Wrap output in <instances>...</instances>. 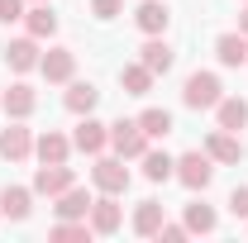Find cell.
<instances>
[{
	"mask_svg": "<svg viewBox=\"0 0 248 243\" xmlns=\"http://www.w3.org/2000/svg\"><path fill=\"white\" fill-rule=\"evenodd\" d=\"M177 182L186 186V191H205V186L215 182V157L205 148H191L177 157Z\"/></svg>",
	"mask_w": 248,
	"mask_h": 243,
	"instance_id": "cell-1",
	"label": "cell"
},
{
	"mask_svg": "<svg viewBox=\"0 0 248 243\" xmlns=\"http://www.w3.org/2000/svg\"><path fill=\"white\" fill-rule=\"evenodd\" d=\"M182 100H186V110H215L224 100V86H219L215 72H191L182 86Z\"/></svg>",
	"mask_w": 248,
	"mask_h": 243,
	"instance_id": "cell-2",
	"label": "cell"
},
{
	"mask_svg": "<svg viewBox=\"0 0 248 243\" xmlns=\"http://www.w3.org/2000/svg\"><path fill=\"white\" fill-rule=\"evenodd\" d=\"M91 182L105 191V196H124L129 191V167H124V157H105V152H95V167H91Z\"/></svg>",
	"mask_w": 248,
	"mask_h": 243,
	"instance_id": "cell-3",
	"label": "cell"
},
{
	"mask_svg": "<svg viewBox=\"0 0 248 243\" xmlns=\"http://www.w3.org/2000/svg\"><path fill=\"white\" fill-rule=\"evenodd\" d=\"M110 148L120 152L124 162H139L148 152V134L139 129V120H120V124H110Z\"/></svg>",
	"mask_w": 248,
	"mask_h": 243,
	"instance_id": "cell-4",
	"label": "cell"
},
{
	"mask_svg": "<svg viewBox=\"0 0 248 243\" xmlns=\"http://www.w3.org/2000/svg\"><path fill=\"white\" fill-rule=\"evenodd\" d=\"M67 186H77V172L67 167V162H43L38 172H33V196H62Z\"/></svg>",
	"mask_w": 248,
	"mask_h": 243,
	"instance_id": "cell-5",
	"label": "cell"
},
{
	"mask_svg": "<svg viewBox=\"0 0 248 243\" xmlns=\"http://www.w3.org/2000/svg\"><path fill=\"white\" fill-rule=\"evenodd\" d=\"M38 72H43V81L67 86V81L77 76V53H72V48H48V53L38 58Z\"/></svg>",
	"mask_w": 248,
	"mask_h": 243,
	"instance_id": "cell-6",
	"label": "cell"
},
{
	"mask_svg": "<svg viewBox=\"0 0 248 243\" xmlns=\"http://www.w3.org/2000/svg\"><path fill=\"white\" fill-rule=\"evenodd\" d=\"M72 148L86 152V157H95V152L110 148V124L91 120V115H81V124H77V134H72Z\"/></svg>",
	"mask_w": 248,
	"mask_h": 243,
	"instance_id": "cell-7",
	"label": "cell"
},
{
	"mask_svg": "<svg viewBox=\"0 0 248 243\" xmlns=\"http://www.w3.org/2000/svg\"><path fill=\"white\" fill-rule=\"evenodd\" d=\"M0 157L5 162H29L33 157V129H24L19 120L10 129H0Z\"/></svg>",
	"mask_w": 248,
	"mask_h": 243,
	"instance_id": "cell-8",
	"label": "cell"
},
{
	"mask_svg": "<svg viewBox=\"0 0 248 243\" xmlns=\"http://www.w3.org/2000/svg\"><path fill=\"white\" fill-rule=\"evenodd\" d=\"M139 62H143L153 76H167V72H172V62H177V53H172V43H167L162 33H148V43L139 48Z\"/></svg>",
	"mask_w": 248,
	"mask_h": 243,
	"instance_id": "cell-9",
	"label": "cell"
},
{
	"mask_svg": "<svg viewBox=\"0 0 248 243\" xmlns=\"http://www.w3.org/2000/svg\"><path fill=\"white\" fill-rule=\"evenodd\" d=\"M0 105H5L10 120H29L33 110H38V91H33L29 81H15L10 91H0Z\"/></svg>",
	"mask_w": 248,
	"mask_h": 243,
	"instance_id": "cell-10",
	"label": "cell"
},
{
	"mask_svg": "<svg viewBox=\"0 0 248 243\" xmlns=\"http://www.w3.org/2000/svg\"><path fill=\"white\" fill-rule=\"evenodd\" d=\"M38 58H43V53H38V38H33V33L10 38V43H5V67H10V72H33Z\"/></svg>",
	"mask_w": 248,
	"mask_h": 243,
	"instance_id": "cell-11",
	"label": "cell"
},
{
	"mask_svg": "<svg viewBox=\"0 0 248 243\" xmlns=\"http://www.w3.org/2000/svg\"><path fill=\"white\" fill-rule=\"evenodd\" d=\"M205 152L224 162V167H234V162H244V143H239V134H229V129H210V138H205Z\"/></svg>",
	"mask_w": 248,
	"mask_h": 243,
	"instance_id": "cell-12",
	"label": "cell"
},
{
	"mask_svg": "<svg viewBox=\"0 0 248 243\" xmlns=\"http://www.w3.org/2000/svg\"><path fill=\"white\" fill-rule=\"evenodd\" d=\"M86 219H91L95 234H115V229L124 224V210H120V200H115V196H105V191H100V200H91V214H86Z\"/></svg>",
	"mask_w": 248,
	"mask_h": 243,
	"instance_id": "cell-13",
	"label": "cell"
},
{
	"mask_svg": "<svg viewBox=\"0 0 248 243\" xmlns=\"http://www.w3.org/2000/svg\"><path fill=\"white\" fill-rule=\"evenodd\" d=\"M215 58H219V67H244L248 62V33H219L215 38Z\"/></svg>",
	"mask_w": 248,
	"mask_h": 243,
	"instance_id": "cell-14",
	"label": "cell"
},
{
	"mask_svg": "<svg viewBox=\"0 0 248 243\" xmlns=\"http://www.w3.org/2000/svg\"><path fill=\"white\" fill-rule=\"evenodd\" d=\"M33 210V186H5L0 191V214L5 219H29Z\"/></svg>",
	"mask_w": 248,
	"mask_h": 243,
	"instance_id": "cell-15",
	"label": "cell"
},
{
	"mask_svg": "<svg viewBox=\"0 0 248 243\" xmlns=\"http://www.w3.org/2000/svg\"><path fill=\"white\" fill-rule=\"evenodd\" d=\"M134 24L143 33H167V24H172V10L162 5V0H143L139 10H134Z\"/></svg>",
	"mask_w": 248,
	"mask_h": 243,
	"instance_id": "cell-16",
	"label": "cell"
},
{
	"mask_svg": "<svg viewBox=\"0 0 248 243\" xmlns=\"http://www.w3.org/2000/svg\"><path fill=\"white\" fill-rule=\"evenodd\" d=\"M53 200H58V205H53L58 219H86V214H91V196H86V186H67V191L53 196Z\"/></svg>",
	"mask_w": 248,
	"mask_h": 243,
	"instance_id": "cell-17",
	"label": "cell"
},
{
	"mask_svg": "<svg viewBox=\"0 0 248 243\" xmlns=\"http://www.w3.org/2000/svg\"><path fill=\"white\" fill-rule=\"evenodd\" d=\"M33 152H38V162H67L72 157V138L58 134V129H48V134L33 138Z\"/></svg>",
	"mask_w": 248,
	"mask_h": 243,
	"instance_id": "cell-18",
	"label": "cell"
},
{
	"mask_svg": "<svg viewBox=\"0 0 248 243\" xmlns=\"http://www.w3.org/2000/svg\"><path fill=\"white\" fill-rule=\"evenodd\" d=\"M215 124H219V129H229V134L248 129V100H239V95H224V100L215 105Z\"/></svg>",
	"mask_w": 248,
	"mask_h": 243,
	"instance_id": "cell-19",
	"label": "cell"
},
{
	"mask_svg": "<svg viewBox=\"0 0 248 243\" xmlns=\"http://www.w3.org/2000/svg\"><path fill=\"white\" fill-rule=\"evenodd\" d=\"M62 105H67L72 115H91L95 105H100V91H95L91 81H67V95H62Z\"/></svg>",
	"mask_w": 248,
	"mask_h": 243,
	"instance_id": "cell-20",
	"label": "cell"
},
{
	"mask_svg": "<svg viewBox=\"0 0 248 243\" xmlns=\"http://www.w3.org/2000/svg\"><path fill=\"white\" fill-rule=\"evenodd\" d=\"M157 229H162V200H139L134 205V234L157 239Z\"/></svg>",
	"mask_w": 248,
	"mask_h": 243,
	"instance_id": "cell-21",
	"label": "cell"
},
{
	"mask_svg": "<svg viewBox=\"0 0 248 243\" xmlns=\"http://www.w3.org/2000/svg\"><path fill=\"white\" fill-rule=\"evenodd\" d=\"M139 162H143V177H148V182H172V177H177V157H172V152L148 148Z\"/></svg>",
	"mask_w": 248,
	"mask_h": 243,
	"instance_id": "cell-22",
	"label": "cell"
},
{
	"mask_svg": "<svg viewBox=\"0 0 248 243\" xmlns=\"http://www.w3.org/2000/svg\"><path fill=\"white\" fill-rule=\"evenodd\" d=\"M120 86H124V95H148L153 91V72L143 62H129V67H120Z\"/></svg>",
	"mask_w": 248,
	"mask_h": 243,
	"instance_id": "cell-23",
	"label": "cell"
},
{
	"mask_svg": "<svg viewBox=\"0 0 248 243\" xmlns=\"http://www.w3.org/2000/svg\"><path fill=\"white\" fill-rule=\"evenodd\" d=\"M182 224L191 229V234H215V229H219V214L210 210L205 200H191V205H186V219H182Z\"/></svg>",
	"mask_w": 248,
	"mask_h": 243,
	"instance_id": "cell-24",
	"label": "cell"
},
{
	"mask_svg": "<svg viewBox=\"0 0 248 243\" xmlns=\"http://www.w3.org/2000/svg\"><path fill=\"white\" fill-rule=\"evenodd\" d=\"M24 29H29L33 38H53V33H58V15L48 10V0L33 5V10H24Z\"/></svg>",
	"mask_w": 248,
	"mask_h": 243,
	"instance_id": "cell-25",
	"label": "cell"
},
{
	"mask_svg": "<svg viewBox=\"0 0 248 243\" xmlns=\"http://www.w3.org/2000/svg\"><path fill=\"white\" fill-rule=\"evenodd\" d=\"M48 234H53L58 243H86L95 229H91V219H58V224H53Z\"/></svg>",
	"mask_w": 248,
	"mask_h": 243,
	"instance_id": "cell-26",
	"label": "cell"
},
{
	"mask_svg": "<svg viewBox=\"0 0 248 243\" xmlns=\"http://www.w3.org/2000/svg\"><path fill=\"white\" fill-rule=\"evenodd\" d=\"M139 129H143L148 138H167V134H172V110H157V105H148V110L139 115Z\"/></svg>",
	"mask_w": 248,
	"mask_h": 243,
	"instance_id": "cell-27",
	"label": "cell"
},
{
	"mask_svg": "<svg viewBox=\"0 0 248 243\" xmlns=\"http://www.w3.org/2000/svg\"><path fill=\"white\" fill-rule=\"evenodd\" d=\"M91 15H95V19H120L124 0H91Z\"/></svg>",
	"mask_w": 248,
	"mask_h": 243,
	"instance_id": "cell-28",
	"label": "cell"
},
{
	"mask_svg": "<svg viewBox=\"0 0 248 243\" xmlns=\"http://www.w3.org/2000/svg\"><path fill=\"white\" fill-rule=\"evenodd\" d=\"M229 214L234 219H248V186H234L229 191Z\"/></svg>",
	"mask_w": 248,
	"mask_h": 243,
	"instance_id": "cell-29",
	"label": "cell"
},
{
	"mask_svg": "<svg viewBox=\"0 0 248 243\" xmlns=\"http://www.w3.org/2000/svg\"><path fill=\"white\" fill-rule=\"evenodd\" d=\"M24 19V0H0V24H19Z\"/></svg>",
	"mask_w": 248,
	"mask_h": 243,
	"instance_id": "cell-30",
	"label": "cell"
},
{
	"mask_svg": "<svg viewBox=\"0 0 248 243\" xmlns=\"http://www.w3.org/2000/svg\"><path fill=\"white\" fill-rule=\"evenodd\" d=\"M186 234H191L186 224H167V219H162V229H157V239H162V243H182Z\"/></svg>",
	"mask_w": 248,
	"mask_h": 243,
	"instance_id": "cell-31",
	"label": "cell"
},
{
	"mask_svg": "<svg viewBox=\"0 0 248 243\" xmlns=\"http://www.w3.org/2000/svg\"><path fill=\"white\" fill-rule=\"evenodd\" d=\"M239 33H248V5L239 10Z\"/></svg>",
	"mask_w": 248,
	"mask_h": 243,
	"instance_id": "cell-32",
	"label": "cell"
},
{
	"mask_svg": "<svg viewBox=\"0 0 248 243\" xmlns=\"http://www.w3.org/2000/svg\"><path fill=\"white\" fill-rule=\"evenodd\" d=\"M33 5H43V0H33Z\"/></svg>",
	"mask_w": 248,
	"mask_h": 243,
	"instance_id": "cell-33",
	"label": "cell"
}]
</instances>
